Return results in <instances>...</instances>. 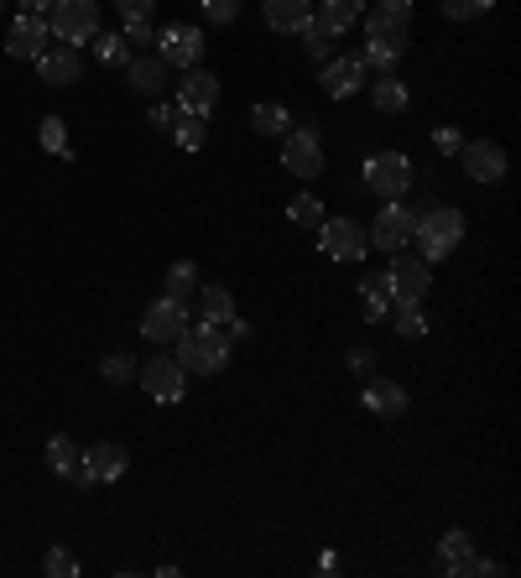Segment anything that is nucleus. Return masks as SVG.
I'll return each mask as SVG.
<instances>
[{
  "mask_svg": "<svg viewBox=\"0 0 521 578\" xmlns=\"http://www.w3.org/2000/svg\"><path fill=\"white\" fill-rule=\"evenodd\" d=\"M136 380L152 401H182V391H188V370L173 355H152L146 365H136Z\"/></svg>",
  "mask_w": 521,
  "mask_h": 578,
  "instance_id": "8",
  "label": "nucleus"
},
{
  "mask_svg": "<svg viewBox=\"0 0 521 578\" xmlns=\"http://www.w3.org/2000/svg\"><path fill=\"white\" fill-rule=\"evenodd\" d=\"M370 104H376L381 115H407V104H412V89H407L397 74H381V79L370 84Z\"/></svg>",
  "mask_w": 521,
  "mask_h": 578,
  "instance_id": "24",
  "label": "nucleus"
},
{
  "mask_svg": "<svg viewBox=\"0 0 521 578\" xmlns=\"http://www.w3.org/2000/svg\"><path fill=\"white\" fill-rule=\"evenodd\" d=\"M89 47H95V58H100L104 68H125V63L136 58V53H131V42H125L121 32H95Z\"/></svg>",
  "mask_w": 521,
  "mask_h": 578,
  "instance_id": "29",
  "label": "nucleus"
},
{
  "mask_svg": "<svg viewBox=\"0 0 521 578\" xmlns=\"http://www.w3.org/2000/svg\"><path fill=\"white\" fill-rule=\"evenodd\" d=\"M152 5H157V0H115L121 16H152Z\"/></svg>",
  "mask_w": 521,
  "mask_h": 578,
  "instance_id": "44",
  "label": "nucleus"
},
{
  "mask_svg": "<svg viewBox=\"0 0 521 578\" xmlns=\"http://www.w3.org/2000/svg\"><path fill=\"white\" fill-rule=\"evenodd\" d=\"M386 277H391V308H397V302H422L428 298V287H433V266H428L422 256L397 251V260L386 266Z\"/></svg>",
  "mask_w": 521,
  "mask_h": 578,
  "instance_id": "10",
  "label": "nucleus"
},
{
  "mask_svg": "<svg viewBox=\"0 0 521 578\" xmlns=\"http://www.w3.org/2000/svg\"><path fill=\"white\" fill-rule=\"evenodd\" d=\"M100 376L110 380V386H125V380H136V359L125 355V349H115V355H104Z\"/></svg>",
  "mask_w": 521,
  "mask_h": 578,
  "instance_id": "37",
  "label": "nucleus"
},
{
  "mask_svg": "<svg viewBox=\"0 0 521 578\" xmlns=\"http://www.w3.org/2000/svg\"><path fill=\"white\" fill-rule=\"evenodd\" d=\"M433 146H439L443 157H459L464 136H459V131H454V125H439V131H433Z\"/></svg>",
  "mask_w": 521,
  "mask_h": 578,
  "instance_id": "42",
  "label": "nucleus"
},
{
  "mask_svg": "<svg viewBox=\"0 0 521 578\" xmlns=\"http://www.w3.org/2000/svg\"><path fill=\"white\" fill-rule=\"evenodd\" d=\"M464 574H475V578H490V574H501V563L496 558H469V568Z\"/></svg>",
  "mask_w": 521,
  "mask_h": 578,
  "instance_id": "45",
  "label": "nucleus"
},
{
  "mask_svg": "<svg viewBox=\"0 0 521 578\" xmlns=\"http://www.w3.org/2000/svg\"><path fill=\"white\" fill-rule=\"evenodd\" d=\"M459 240H464V209H454V203H428V209L418 214L412 245L422 251V260H428V266L454 256V251H459Z\"/></svg>",
  "mask_w": 521,
  "mask_h": 578,
  "instance_id": "2",
  "label": "nucleus"
},
{
  "mask_svg": "<svg viewBox=\"0 0 521 578\" xmlns=\"http://www.w3.org/2000/svg\"><path fill=\"white\" fill-rule=\"evenodd\" d=\"M37 79L47 84V89H74V84L84 79V58H79V47H47L37 58Z\"/></svg>",
  "mask_w": 521,
  "mask_h": 578,
  "instance_id": "16",
  "label": "nucleus"
},
{
  "mask_svg": "<svg viewBox=\"0 0 521 578\" xmlns=\"http://www.w3.org/2000/svg\"><path fill=\"white\" fill-rule=\"evenodd\" d=\"M298 37H302V53H308L313 63H329V58H334V42H340L334 32H323L319 21H308V26H302Z\"/></svg>",
  "mask_w": 521,
  "mask_h": 578,
  "instance_id": "32",
  "label": "nucleus"
},
{
  "mask_svg": "<svg viewBox=\"0 0 521 578\" xmlns=\"http://www.w3.org/2000/svg\"><path fill=\"white\" fill-rule=\"evenodd\" d=\"M459 162H464V173H469L475 182H501L506 167H511L496 141H464V146H459Z\"/></svg>",
  "mask_w": 521,
  "mask_h": 578,
  "instance_id": "17",
  "label": "nucleus"
},
{
  "mask_svg": "<svg viewBox=\"0 0 521 578\" xmlns=\"http://www.w3.org/2000/svg\"><path fill=\"white\" fill-rule=\"evenodd\" d=\"M203 16L214 21V26H230V21H241V0H199Z\"/></svg>",
  "mask_w": 521,
  "mask_h": 578,
  "instance_id": "40",
  "label": "nucleus"
},
{
  "mask_svg": "<svg viewBox=\"0 0 521 578\" xmlns=\"http://www.w3.org/2000/svg\"><path fill=\"white\" fill-rule=\"evenodd\" d=\"M131 47H157V26H152V16H125V32H121Z\"/></svg>",
  "mask_w": 521,
  "mask_h": 578,
  "instance_id": "39",
  "label": "nucleus"
},
{
  "mask_svg": "<svg viewBox=\"0 0 521 578\" xmlns=\"http://www.w3.org/2000/svg\"><path fill=\"white\" fill-rule=\"evenodd\" d=\"M281 167H287L292 178H323V136L319 131H308V125L287 131V136H281Z\"/></svg>",
  "mask_w": 521,
  "mask_h": 578,
  "instance_id": "9",
  "label": "nucleus"
},
{
  "mask_svg": "<svg viewBox=\"0 0 521 578\" xmlns=\"http://www.w3.org/2000/svg\"><path fill=\"white\" fill-rule=\"evenodd\" d=\"M214 104H220V79L209 74V68H182L178 79V110H188V115H214Z\"/></svg>",
  "mask_w": 521,
  "mask_h": 578,
  "instance_id": "14",
  "label": "nucleus"
},
{
  "mask_svg": "<svg viewBox=\"0 0 521 578\" xmlns=\"http://www.w3.org/2000/svg\"><path fill=\"white\" fill-rule=\"evenodd\" d=\"M496 0H443V16L448 21H475V16H490Z\"/></svg>",
  "mask_w": 521,
  "mask_h": 578,
  "instance_id": "38",
  "label": "nucleus"
},
{
  "mask_svg": "<svg viewBox=\"0 0 521 578\" xmlns=\"http://www.w3.org/2000/svg\"><path fill=\"white\" fill-rule=\"evenodd\" d=\"M287 220L298 224V230H319L323 224V199L319 193H298V199L287 203Z\"/></svg>",
  "mask_w": 521,
  "mask_h": 578,
  "instance_id": "33",
  "label": "nucleus"
},
{
  "mask_svg": "<svg viewBox=\"0 0 521 578\" xmlns=\"http://www.w3.org/2000/svg\"><path fill=\"white\" fill-rule=\"evenodd\" d=\"M173 141H178L182 152H199L203 141H209V120H203V115H188V110H178V125H173Z\"/></svg>",
  "mask_w": 521,
  "mask_h": 578,
  "instance_id": "31",
  "label": "nucleus"
},
{
  "mask_svg": "<svg viewBox=\"0 0 521 578\" xmlns=\"http://www.w3.org/2000/svg\"><path fill=\"white\" fill-rule=\"evenodd\" d=\"M230 349H235V340L224 334L220 323H188L178 334V365L188 370V376H220L224 365H230Z\"/></svg>",
  "mask_w": 521,
  "mask_h": 578,
  "instance_id": "1",
  "label": "nucleus"
},
{
  "mask_svg": "<svg viewBox=\"0 0 521 578\" xmlns=\"http://www.w3.org/2000/svg\"><path fill=\"white\" fill-rule=\"evenodd\" d=\"M47 42H53L47 16H26V11H21V16L11 21V32H5V53L21 63H37L42 53H47Z\"/></svg>",
  "mask_w": 521,
  "mask_h": 578,
  "instance_id": "15",
  "label": "nucleus"
},
{
  "mask_svg": "<svg viewBox=\"0 0 521 578\" xmlns=\"http://www.w3.org/2000/svg\"><path fill=\"white\" fill-rule=\"evenodd\" d=\"M125 84L136 89L141 100H162V89L173 84V68H167L157 53H136V58L125 63Z\"/></svg>",
  "mask_w": 521,
  "mask_h": 578,
  "instance_id": "18",
  "label": "nucleus"
},
{
  "mask_svg": "<svg viewBox=\"0 0 521 578\" xmlns=\"http://www.w3.org/2000/svg\"><path fill=\"white\" fill-rule=\"evenodd\" d=\"M469 558H475V537H469L464 526L443 532V537H439V568H443V574H448V578H464Z\"/></svg>",
  "mask_w": 521,
  "mask_h": 578,
  "instance_id": "22",
  "label": "nucleus"
},
{
  "mask_svg": "<svg viewBox=\"0 0 521 578\" xmlns=\"http://www.w3.org/2000/svg\"><path fill=\"white\" fill-rule=\"evenodd\" d=\"M167 298L193 308V298H199V266L193 260H173L167 266Z\"/></svg>",
  "mask_w": 521,
  "mask_h": 578,
  "instance_id": "27",
  "label": "nucleus"
},
{
  "mask_svg": "<svg viewBox=\"0 0 521 578\" xmlns=\"http://www.w3.org/2000/svg\"><path fill=\"white\" fill-rule=\"evenodd\" d=\"M42 146L58 152V157H74V141H68V120L63 115H47L42 120Z\"/></svg>",
  "mask_w": 521,
  "mask_h": 578,
  "instance_id": "35",
  "label": "nucleus"
},
{
  "mask_svg": "<svg viewBox=\"0 0 521 578\" xmlns=\"http://www.w3.org/2000/svg\"><path fill=\"white\" fill-rule=\"evenodd\" d=\"M260 16H266V26H271V32H281V37H298L302 26L313 21V0H260Z\"/></svg>",
  "mask_w": 521,
  "mask_h": 578,
  "instance_id": "19",
  "label": "nucleus"
},
{
  "mask_svg": "<svg viewBox=\"0 0 521 578\" xmlns=\"http://www.w3.org/2000/svg\"><path fill=\"white\" fill-rule=\"evenodd\" d=\"M0 5H5V0H0Z\"/></svg>",
  "mask_w": 521,
  "mask_h": 578,
  "instance_id": "47",
  "label": "nucleus"
},
{
  "mask_svg": "<svg viewBox=\"0 0 521 578\" xmlns=\"http://www.w3.org/2000/svg\"><path fill=\"white\" fill-rule=\"evenodd\" d=\"M397 334L401 340H428V319H422V302H397Z\"/></svg>",
  "mask_w": 521,
  "mask_h": 578,
  "instance_id": "34",
  "label": "nucleus"
},
{
  "mask_svg": "<svg viewBox=\"0 0 521 578\" xmlns=\"http://www.w3.org/2000/svg\"><path fill=\"white\" fill-rule=\"evenodd\" d=\"M365 188L386 203L407 199V188H412V162L401 157V152H376V157H365Z\"/></svg>",
  "mask_w": 521,
  "mask_h": 578,
  "instance_id": "5",
  "label": "nucleus"
},
{
  "mask_svg": "<svg viewBox=\"0 0 521 578\" xmlns=\"http://www.w3.org/2000/svg\"><path fill=\"white\" fill-rule=\"evenodd\" d=\"M251 125H256L260 136H287V131H292V110L277 100H260L256 110H251Z\"/></svg>",
  "mask_w": 521,
  "mask_h": 578,
  "instance_id": "28",
  "label": "nucleus"
},
{
  "mask_svg": "<svg viewBox=\"0 0 521 578\" xmlns=\"http://www.w3.org/2000/svg\"><path fill=\"white\" fill-rule=\"evenodd\" d=\"M412 230H418V214H412V209H401V199H397V203H386L381 214H376V224H370L365 235H370L376 251H391V256H397V251L412 245Z\"/></svg>",
  "mask_w": 521,
  "mask_h": 578,
  "instance_id": "11",
  "label": "nucleus"
},
{
  "mask_svg": "<svg viewBox=\"0 0 521 578\" xmlns=\"http://www.w3.org/2000/svg\"><path fill=\"white\" fill-rule=\"evenodd\" d=\"M47 32H53V42H63V47H84V42L100 32V0H53Z\"/></svg>",
  "mask_w": 521,
  "mask_h": 578,
  "instance_id": "4",
  "label": "nucleus"
},
{
  "mask_svg": "<svg viewBox=\"0 0 521 578\" xmlns=\"http://www.w3.org/2000/svg\"><path fill=\"white\" fill-rule=\"evenodd\" d=\"M21 11H26V16H47V11H53V0H21Z\"/></svg>",
  "mask_w": 521,
  "mask_h": 578,
  "instance_id": "46",
  "label": "nucleus"
},
{
  "mask_svg": "<svg viewBox=\"0 0 521 578\" xmlns=\"http://www.w3.org/2000/svg\"><path fill=\"white\" fill-rule=\"evenodd\" d=\"M47 469H53V475L58 479H74L79 475V443L74 438H47Z\"/></svg>",
  "mask_w": 521,
  "mask_h": 578,
  "instance_id": "30",
  "label": "nucleus"
},
{
  "mask_svg": "<svg viewBox=\"0 0 521 578\" xmlns=\"http://www.w3.org/2000/svg\"><path fill=\"white\" fill-rule=\"evenodd\" d=\"M125 469H131V454H125L121 443H89V448H79V475H74V485H79V490H95V485L121 479Z\"/></svg>",
  "mask_w": 521,
  "mask_h": 578,
  "instance_id": "6",
  "label": "nucleus"
},
{
  "mask_svg": "<svg viewBox=\"0 0 521 578\" xmlns=\"http://www.w3.org/2000/svg\"><path fill=\"white\" fill-rule=\"evenodd\" d=\"M203 47H209V42H203V32L199 26H188V21H173V26H162L157 32V58L167 63V68H199L203 63Z\"/></svg>",
  "mask_w": 521,
  "mask_h": 578,
  "instance_id": "7",
  "label": "nucleus"
},
{
  "mask_svg": "<svg viewBox=\"0 0 521 578\" xmlns=\"http://www.w3.org/2000/svg\"><path fill=\"white\" fill-rule=\"evenodd\" d=\"M319 245H323V256H334V260H365L370 235H365V224H355V220H323Z\"/></svg>",
  "mask_w": 521,
  "mask_h": 578,
  "instance_id": "13",
  "label": "nucleus"
},
{
  "mask_svg": "<svg viewBox=\"0 0 521 578\" xmlns=\"http://www.w3.org/2000/svg\"><path fill=\"white\" fill-rule=\"evenodd\" d=\"M365 37L370 47H386L401 58L412 42V0H376V11L365 16Z\"/></svg>",
  "mask_w": 521,
  "mask_h": 578,
  "instance_id": "3",
  "label": "nucleus"
},
{
  "mask_svg": "<svg viewBox=\"0 0 521 578\" xmlns=\"http://www.w3.org/2000/svg\"><path fill=\"white\" fill-rule=\"evenodd\" d=\"M193 302H199V319L203 323H220V329L241 313L235 298H230V287H199V298H193Z\"/></svg>",
  "mask_w": 521,
  "mask_h": 578,
  "instance_id": "25",
  "label": "nucleus"
},
{
  "mask_svg": "<svg viewBox=\"0 0 521 578\" xmlns=\"http://www.w3.org/2000/svg\"><path fill=\"white\" fill-rule=\"evenodd\" d=\"M188 329V302H173V298H157L146 313H141V340L162 344H178V334Z\"/></svg>",
  "mask_w": 521,
  "mask_h": 578,
  "instance_id": "12",
  "label": "nucleus"
},
{
  "mask_svg": "<svg viewBox=\"0 0 521 578\" xmlns=\"http://www.w3.org/2000/svg\"><path fill=\"white\" fill-rule=\"evenodd\" d=\"M84 563L68 553V547H47V558H42V574L47 578H79Z\"/></svg>",
  "mask_w": 521,
  "mask_h": 578,
  "instance_id": "36",
  "label": "nucleus"
},
{
  "mask_svg": "<svg viewBox=\"0 0 521 578\" xmlns=\"http://www.w3.org/2000/svg\"><path fill=\"white\" fill-rule=\"evenodd\" d=\"M361 16H365V0H323V5H313V21L323 32H334V37H344Z\"/></svg>",
  "mask_w": 521,
  "mask_h": 578,
  "instance_id": "23",
  "label": "nucleus"
},
{
  "mask_svg": "<svg viewBox=\"0 0 521 578\" xmlns=\"http://www.w3.org/2000/svg\"><path fill=\"white\" fill-rule=\"evenodd\" d=\"M146 125H152V131H173V125H178V104L152 100V110H146Z\"/></svg>",
  "mask_w": 521,
  "mask_h": 578,
  "instance_id": "41",
  "label": "nucleus"
},
{
  "mask_svg": "<svg viewBox=\"0 0 521 578\" xmlns=\"http://www.w3.org/2000/svg\"><path fill=\"white\" fill-rule=\"evenodd\" d=\"M361 407L370 412V418H401L407 412V391H401L397 380H386V376H376V380H365V391H361Z\"/></svg>",
  "mask_w": 521,
  "mask_h": 578,
  "instance_id": "21",
  "label": "nucleus"
},
{
  "mask_svg": "<svg viewBox=\"0 0 521 578\" xmlns=\"http://www.w3.org/2000/svg\"><path fill=\"white\" fill-rule=\"evenodd\" d=\"M361 298H365V319H386L391 313V277L386 271H365Z\"/></svg>",
  "mask_w": 521,
  "mask_h": 578,
  "instance_id": "26",
  "label": "nucleus"
},
{
  "mask_svg": "<svg viewBox=\"0 0 521 578\" xmlns=\"http://www.w3.org/2000/svg\"><path fill=\"white\" fill-rule=\"evenodd\" d=\"M319 84H323L329 100H350V95L365 84V63L361 58H329L323 63V74H319Z\"/></svg>",
  "mask_w": 521,
  "mask_h": 578,
  "instance_id": "20",
  "label": "nucleus"
},
{
  "mask_svg": "<svg viewBox=\"0 0 521 578\" xmlns=\"http://www.w3.org/2000/svg\"><path fill=\"white\" fill-rule=\"evenodd\" d=\"M350 370H361V376H370V370H376V355H370L365 344H355V349H350Z\"/></svg>",
  "mask_w": 521,
  "mask_h": 578,
  "instance_id": "43",
  "label": "nucleus"
}]
</instances>
